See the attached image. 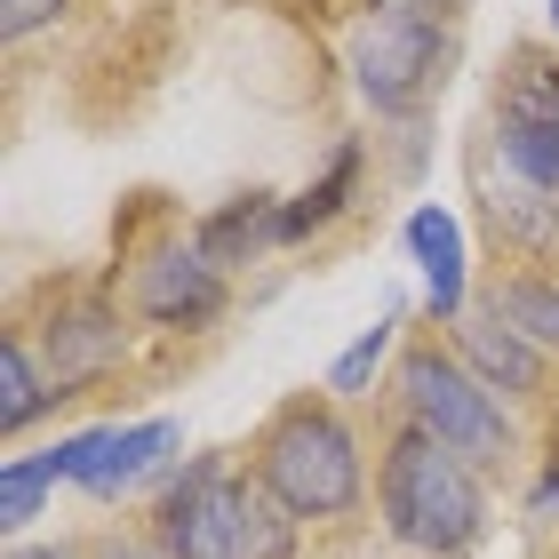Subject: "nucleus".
I'll return each instance as SVG.
<instances>
[{
    "instance_id": "nucleus-1",
    "label": "nucleus",
    "mask_w": 559,
    "mask_h": 559,
    "mask_svg": "<svg viewBox=\"0 0 559 559\" xmlns=\"http://www.w3.org/2000/svg\"><path fill=\"white\" fill-rule=\"evenodd\" d=\"M152 520H160L168 559H288L296 551V512L257 472H233L224 455H192Z\"/></svg>"
},
{
    "instance_id": "nucleus-2",
    "label": "nucleus",
    "mask_w": 559,
    "mask_h": 559,
    "mask_svg": "<svg viewBox=\"0 0 559 559\" xmlns=\"http://www.w3.org/2000/svg\"><path fill=\"white\" fill-rule=\"evenodd\" d=\"M376 503H384V527L408 551L431 559H464L488 527V496H479V464H464L455 448H440L424 424H408L384 448V472H376Z\"/></svg>"
},
{
    "instance_id": "nucleus-3",
    "label": "nucleus",
    "mask_w": 559,
    "mask_h": 559,
    "mask_svg": "<svg viewBox=\"0 0 559 559\" xmlns=\"http://www.w3.org/2000/svg\"><path fill=\"white\" fill-rule=\"evenodd\" d=\"M257 479L296 520H344L360 503V440H352V424L336 408L288 400L257 440Z\"/></svg>"
},
{
    "instance_id": "nucleus-4",
    "label": "nucleus",
    "mask_w": 559,
    "mask_h": 559,
    "mask_svg": "<svg viewBox=\"0 0 559 559\" xmlns=\"http://www.w3.org/2000/svg\"><path fill=\"white\" fill-rule=\"evenodd\" d=\"M400 400H408V424H424L440 448H455V455H464V464H479V472H496L503 455L520 448V431H512V416H503V400L479 384L455 352H440V344L400 352Z\"/></svg>"
},
{
    "instance_id": "nucleus-5",
    "label": "nucleus",
    "mask_w": 559,
    "mask_h": 559,
    "mask_svg": "<svg viewBox=\"0 0 559 559\" xmlns=\"http://www.w3.org/2000/svg\"><path fill=\"white\" fill-rule=\"evenodd\" d=\"M496 152L512 176L559 200V64L544 48H520L496 88Z\"/></svg>"
},
{
    "instance_id": "nucleus-6",
    "label": "nucleus",
    "mask_w": 559,
    "mask_h": 559,
    "mask_svg": "<svg viewBox=\"0 0 559 559\" xmlns=\"http://www.w3.org/2000/svg\"><path fill=\"white\" fill-rule=\"evenodd\" d=\"M448 64V33L416 16H360L352 24V81L376 112H416Z\"/></svg>"
},
{
    "instance_id": "nucleus-7",
    "label": "nucleus",
    "mask_w": 559,
    "mask_h": 559,
    "mask_svg": "<svg viewBox=\"0 0 559 559\" xmlns=\"http://www.w3.org/2000/svg\"><path fill=\"white\" fill-rule=\"evenodd\" d=\"M185 440L168 416H152V424H96V431H72V440H57V472L72 479V488H88V496H120L129 479H144L160 455Z\"/></svg>"
},
{
    "instance_id": "nucleus-8",
    "label": "nucleus",
    "mask_w": 559,
    "mask_h": 559,
    "mask_svg": "<svg viewBox=\"0 0 559 559\" xmlns=\"http://www.w3.org/2000/svg\"><path fill=\"white\" fill-rule=\"evenodd\" d=\"M120 352H129V328H120V312L105 296H81V304H57L40 328V368H48V384H57L64 400L96 384L105 368H120Z\"/></svg>"
},
{
    "instance_id": "nucleus-9",
    "label": "nucleus",
    "mask_w": 559,
    "mask_h": 559,
    "mask_svg": "<svg viewBox=\"0 0 559 559\" xmlns=\"http://www.w3.org/2000/svg\"><path fill=\"white\" fill-rule=\"evenodd\" d=\"M224 272L200 257V248H160L144 272H136V312L152 328H209L224 312Z\"/></svg>"
},
{
    "instance_id": "nucleus-10",
    "label": "nucleus",
    "mask_w": 559,
    "mask_h": 559,
    "mask_svg": "<svg viewBox=\"0 0 559 559\" xmlns=\"http://www.w3.org/2000/svg\"><path fill=\"white\" fill-rule=\"evenodd\" d=\"M455 360H464L479 384H488L496 400H536L544 392V352L512 336V328H496V320H455Z\"/></svg>"
},
{
    "instance_id": "nucleus-11",
    "label": "nucleus",
    "mask_w": 559,
    "mask_h": 559,
    "mask_svg": "<svg viewBox=\"0 0 559 559\" xmlns=\"http://www.w3.org/2000/svg\"><path fill=\"white\" fill-rule=\"evenodd\" d=\"M360 168H368V144L360 136H344L336 152H328V168L304 185L296 200H280V240H312L328 233L344 209H352V192H360Z\"/></svg>"
},
{
    "instance_id": "nucleus-12",
    "label": "nucleus",
    "mask_w": 559,
    "mask_h": 559,
    "mask_svg": "<svg viewBox=\"0 0 559 559\" xmlns=\"http://www.w3.org/2000/svg\"><path fill=\"white\" fill-rule=\"evenodd\" d=\"M408 248H416V264H424V304H431V320H464V233H455V216L448 209H416L408 216Z\"/></svg>"
},
{
    "instance_id": "nucleus-13",
    "label": "nucleus",
    "mask_w": 559,
    "mask_h": 559,
    "mask_svg": "<svg viewBox=\"0 0 559 559\" xmlns=\"http://www.w3.org/2000/svg\"><path fill=\"white\" fill-rule=\"evenodd\" d=\"M272 240H280V200H272V192L224 200V209L200 216V233H192V248H200L216 272H224V264H248V257H257V248H272Z\"/></svg>"
},
{
    "instance_id": "nucleus-14",
    "label": "nucleus",
    "mask_w": 559,
    "mask_h": 559,
    "mask_svg": "<svg viewBox=\"0 0 559 559\" xmlns=\"http://www.w3.org/2000/svg\"><path fill=\"white\" fill-rule=\"evenodd\" d=\"M488 320L527 336L536 352H559V280H536V272H512L488 288Z\"/></svg>"
},
{
    "instance_id": "nucleus-15",
    "label": "nucleus",
    "mask_w": 559,
    "mask_h": 559,
    "mask_svg": "<svg viewBox=\"0 0 559 559\" xmlns=\"http://www.w3.org/2000/svg\"><path fill=\"white\" fill-rule=\"evenodd\" d=\"M57 384H48V368H40V352L33 344H24V336H9V344H0V431H9V440H16V431L24 424H40L48 408H57Z\"/></svg>"
},
{
    "instance_id": "nucleus-16",
    "label": "nucleus",
    "mask_w": 559,
    "mask_h": 559,
    "mask_svg": "<svg viewBox=\"0 0 559 559\" xmlns=\"http://www.w3.org/2000/svg\"><path fill=\"white\" fill-rule=\"evenodd\" d=\"M488 216H496V233L520 240V248H544V240L559 233V200L536 192V185L512 176V168H503V185H488Z\"/></svg>"
},
{
    "instance_id": "nucleus-17",
    "label": "nucleus",
    "mask_w": 559,
    "mask_h": 559,
    "mask_svg": "<svg viewBox=\"0 0 559 559\" xmlns=\"http://www.w3.org/2000/svg\"><path fill=\"white\" fill-rule=\"evenodd\" d=\"M57 448H48V455H16V464H0V527H9V536H16V527L24 520H40V496L48 488H57Z\"/></svg>"
},
{
    "instance_id": "nucleus-18",
    "label": "nucleus",
    "mask_w": 559,
    "mask_h": 559,
    "mask_svg": "<svg viewBox=\"0 0 559 559\" xmlns=\"http://www.w3.org/2000/svg\"><path fill=\"white\" fill-rule=\"evenodd\" d=\"M392 336H400V304H392V312H384V320H376V328H368L360 344L344 352L336 368H328V392H336V400H360V392L376 384V368L392 360Z\"/></svg>"
},
{
    "instance_id": "nucleus-19",
    "label": "nucleus",
    "mask_w": 559,
    "mask_h": 559,
    "mask_svg": "<svg viewBox=\"0 0 559 559\" xmlns=\"http://www.w3.org/2000/svg\"><path fill=\"white\" fill-rule=\"evenodd\" d=\"M64 9H72V0H0V33H9V40H33V33H48Z\"/></svg>"
},
{
    "instance_id": "nucleus-20",
    "label": "nucleus",
    "mask_w": 559,
    "mask_h": 559,
    "mask_svg": "<svg viewBox=\"0 0 559 559\" xmlns=\"http://www.w3.org/2000/svg\"><path fill=\"white\" fill-rule=\"evenodd\" d=\"M448 9H464V0H376V16H416V24H440Z\"/></svg>"
},
{
    "instance_id": "nucleus-21",
    "label": "nucleus",
    "mask_w": 559,
    "mask_h": 559,
    "mask_svg": "<svg viewBox=\"0 0 559 559\" xmlns=\"http://www.w3.org/2000/svg\"><path fill=\"white\" fill-rule=\"evenodd\" d=\"M527 512H536V520H551V512H559V464H551V472L536 479V496H527Z\"/></svg>"
},
{
    "instance_id": "nucleus-22",
    "label": "nucleus",
    "mask_w": 559,
    "mask_h": 559,
    "mask_svg": "<svg viewBox=\"0 0 559 559\" xmlns=\"http://www.w3.org/2000/svg\"><path fill=\"white\" fill-rule=\"evenodd\" d=\"M9 559H81V551H64V544H9Z\"/></svg>"
},
{
    "instance_id": "nucleus-23",
    "label": "nucleus",
    "mask_w": 559,
    "mask_h": 559,
    "mask_svg": "<svg viewBox=\"0 0 559 559\" xmlns=\"http://www.w3.org/2000/svg\"><path fill=\"white\" fill-rule=\"evenodd\" d=\"M105 559H152V551H136V544H112V551H105Z\"/></svg>"
},
{
    "instance_id": "nucleus-24",
    "label": "nucleus",
    "mask_w": 559,
    "mask_h": 559,
    "mask_svg": "<svg viewBox=\"0 0 559 559\" xmlns=\"http://www.w3.org/2000/svg\"><path fill=\"white\" fill-rule=\"evenodd\" d=\"M551 24H559V0H551Z\"/></svg>"
}]
</instances>
